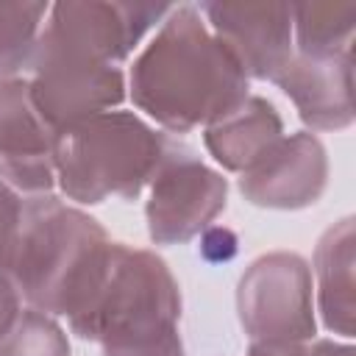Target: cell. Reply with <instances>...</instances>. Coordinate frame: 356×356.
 I'll list each match as a JSON object with an SVG mask.
<instances>
[{
	"label": "cell",
	"instance_id": "obj_2",
	"mask_svg": "<svg viewBox=\"0 0 356 356\" xmlns=\"http://www.w3.org/2000/svg\"><path fill=\"white\" fill-rule=\"evenodd\" d=\"M134 106L170 134L206 128L250 95L231 50L209 31L197 6H172L125 75Z\"/></svg>",
	"mask_w": 356,
	"mask_h": 356
},
{
	"label": "cell",
	"instance_id": "obj_21",
	"mask_svg": "<svg viewBox=\"0 0 356 356\" xmlns=\"http://www.w3.org/2000/svg\"><path fill=\"white\" fill-rule=\"evenodd\" d=\"M303 356H356L350 342H337V339H312L303 345Z\"/></svg>",
	"mask_w": 356,
	"mask_h": 356
},
{
	"label": "cell",
	"instance_id": "obj_9",
	"mask_svg": "<svg viewBox=\"0 0 356 356\" xmlns=\"http://www.w3.org/2000/svg\"><path fill=\"white\" fill-rule=\"evenodd\" d=\"M56 131L39 114L28 78H0V178L19 195L56 189Z\"/></svg>",
	"mask_w": 356,
	"mask_h": 356
},
{
	"label": "cell",
	"instance_id": "obj_20",
	"mask_svg": "<svg viewBox=\"0 0 356 356\" xmlns=\"http://www.w3.org/2000/svg\"><path fill=\"white\" fill-rule=\"evenodd\" d=\"M306 342H278V339H253L248 356H303Z\"/></svg>",
	"mask_w": 356,
	"mask_h": 356
},
{
	"label": "cell",
	"instance_id": "obj_5",
	"mask_svg": "<svg viewBox=\"0 0 356 356\" xmlns=\"http://www.w3.org/2000/svg\"><path fill=\"white\" fill-rule=\"evenodd\" d=\"M170 136L156 131L136 111H100L83 117L53 139V170L58 192L78 206H97L108 197H139Z\"/></svg>",
	"mask_w": 356,
	"mask_h": 356
},
{
	"label": "cell",
	"instance_id": "obj_11",
	"mask_svg": "<svg viewBox=\"0 0 356 356\" xmlns=\"http://www.w3.org/2000/svg\"><path fill=\"white\" fill-rule=\"evenodd\" d=\"M273 83L312 131H342L353 122V50L339 56L292 53Z\"/></svg>",
	"mask_w": 356,
	"mask_h": 356
},
{
	"label": "cell",
	"instance_id": "obj_15",
	"mask_svg": "<svg viewBox=\"0 0 356 356\" xmlns=\"http://www.w3.org/2000/svg\"><path fill=\"white\" fill-rule=\"evenodd\" d=\"M47 3H0V78H17L33 56Z\"/></svg>",
	"mask_w": 356,
	"mask_h": 356
},
{
	"label": "cell",
	"instance_id": "obj_14",
	"mask_svg": "<svg viewBox=\"0 0 356 356\" xmlns=\"http://www.w3.org/2000/svg\"><path fill=\"white\" fill-rule=\"evenodd\" d=\"M353 3H303L292 6V44L303 56H339L353 50Z\"/></svg>",
	"mask_w": 356,
	"mask_h": 356
},
{
	"label": "cell",
	"instance_id": "obj_1",
	"mask_svg": "<svg viewBox=\"0 0 356 356\" xmlns=\"http://www.w3.org/2000/svg\"><path fill=\"white\" fill-rule=\"evenodd\" d=\"M172 6L56 3L31 56V97L53 131L111 111L128 97L122 64Z\"/></svg>",
	"mask_w": 356,
	"mask_h": 356
},
{
	"label": "cell",
	"instance_id": "obj_3",
	"mask_svg": "<svg viewBox=\"0 0 356 356\" xmlns=\"http://www.w3.org/2000/svg\"><path fill=\"white\" fill-rule=\"evenodd\" d=\"M67 323L78 339L97 342L103 356H186L172 270L159 253L125 242H111L95 292Z\"/></svg>",
	"mask_w": 356,
	"mask_h": 356
},
{
	"label": "cell",
	"instance_id": "obj_19",
	"mask_svg": "<svg viewBox=\"0 0 356 356\" xmlns=\"http://www.w3.org/2000/svg\"><path fill=\"white\" fill-rule=\"evenodd\" d=\"M22 314V295L11 278L8 270H0V339L8 334V328Z\"/></svg>",
	"mask_w": 356,
	"mask_h": 356
},
{
	"label": "cell",
	"instance_id": "obj_8",
	"mask_svg": "<svg viewBox=\"0 0 356 356\" xmlns=\"http://www.w3.org/2000/svg\"><path fill=\"white\" fill-rule=\"evenodd\" d=\"M328 184V156L312 131L284 134L253 167L239 172V192L250 206L298 211L314 206Z\"/></svg>",
	"mask_w": 356,
	"mask_h": 356
},
{
	"label": "cell",
	"instance_id": "obj_7",
	"mask_svg": "<svg viewBox=\"0 0 356 356\" xmlns=\"http://www.w3.org/2000/svg\"><path fill=\"white\" fill-rule=\"evenodd\" d=\"M236 314L250 342L314 339L317 317L309 261L289 250L253 259L236 284Z\"/></svg>",
	"mask_w": 356,
	"mask_h": 356
},
{
	"label": "cell",
	"instance_id": "obj_18",
	"mask_svg": "<svg viewBox=\"0 0 356 356\" xmlns=\"http://www.w3.org/2000/svg\"><path fill=\"white\" fill-rule=\"evenodd\" d=\"M197 253H200L203 259H209V261H228V259H234V256H236V236H234V231L209 225V228L200 234Z\"/></svg>",
	"mask_w": 356,
	"mask_h": 356
},
{
	"label": "cell",
	"instance_id": "obj_4",
	"mask_svg": "<svg viewBox=\"0 0 356 356\" xmlns=\"http://www.w3.org/2000/svg\"><path fill=\"white\" fill-rule=\"evenodd\" d=\"M111 239L83 209L44 192L22 197L11 278L22 300L53 317H72L95 292Z\"/></svg>",
	"mask_w": 356,
	"mask_h": 356
},
{
	"label": "cell",
	"instance_id": "obj_6",
	"mask_svg": "<svg viewBox=\"0 0 356 356\" xmlns=\"http://www.w3.org/2000/svg\"><path fill=\"white\" fill-rule=\"evenodd\" d=\"M228 203V178L170 136L147 184V236L153 245H184L200 236Z\"/></svg>",
	"mask_w": 356,
	"mask_h": 356
},
{
	"label": "cell",
	"instance_id": "obj_16",
	"mask_svg": "<svg viewBox=\"0 0 356 356\" xmlns=\"http://www.w3.org/2000/svg\"><path fill=\"white\" fill-rule=\"evenodd\" d=\"M0 356H70V337L53 314L28 306L0 339Z\"/></svg>",
	"mask_w": 356,
	"mask_h": 356
},
{
	"label": "cell",
	"instance_id": "obj_17",
	"mask_svg": "<svg viewBox=\"0 0 356 356\" xmlns=\"http://www.w3.org/2000/svg\"><path fill=\"white\" fill-rule=\"evenodd\" d=\"M19 220H22V195L0 178V270L11 267Z\"/></svg>",
	"mask_w": 356,
	"mask_h": 356
},
{
	"label": "cell",
	"instance_id": "obj_10",
	"mask_svg": "<svg viewBox=\"0 0 356 356\" xmlns=\"http://www.w3.org/2000/svg\"><path fill=\"white\" fill-rule=\"evenodd\" d=\"M209 31L231 50L248 81H273L295 53L292 6L284 3H200Z\"/></svg>",
	"mask_w": 356,
	"mask_h": 356
},
{
	"label": "cell",
	"instance_id": "obj_13",
	"mask_svg": "<svg viewBox=\"0 0 356 356\" xmlns=\"http://www.w3.org/2000/svg\"><path fill=\"white\" fill-rule=\"evenodd\" d=\"M281 136L284 120L261 95H248L239 106L203 128L209 156L228 172H245L253 167Z\"/></svg>",
	"mask_w": 356,
	"mask_h": 356
},
{
	"label": "cell",
	"instance_id": "obj_12",
	"mask_svg": "<svg viewBox=\"0 0 356 356\" xmlns=\"http://www.w3.org/2000/svg\"><path fill=\"white\" fill-rule=\"evenodd\" d=\"M314 312H320L323 325L342 337L353 339L356 331V286H353V264H356V228L353 217H342L328 225L317 239L314 259Z\"/></svg>",
	"mask_w": 356,
	"mask_h": 356
}]
</instances>
